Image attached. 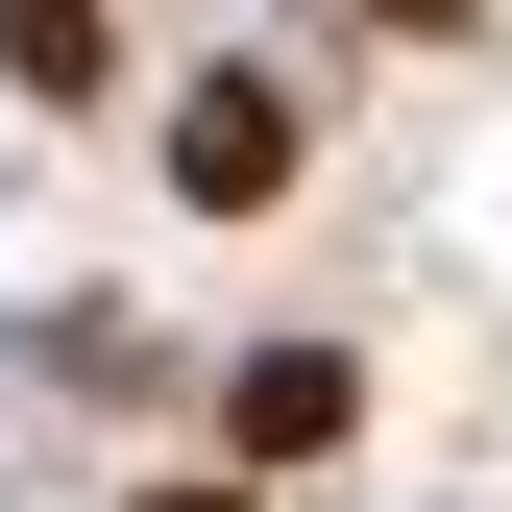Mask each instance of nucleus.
<instances>
[{"label": "nucleus", "instance_id": "obj_1", "mask_svg": "<svg viewBox=\"0 0 512 512\" xmlns=\"http://www.w3.org/2000/svg\"><path fill=\"white\" fill-rule=\"evenodd\" d=\"M171 196H196V220H269V196H293V98H269V74H220L196 122H171Z\"/></svg>", "mask_w": 512, "mask_h": 512}, {"label": "nucleus", "instance_id": "obj_2", "mask_svg": "<svg viewBox=\"0 0 512 512\" xmlns=\"http://www.w3.org/2000/svg\"><path fill=\"white\" fill-rule=\"evenodd\" d=\"M366 391H342V366H317V342H269V366H244V464H317V439H342Z\"/></svg>", "mask_w": 512, "mask_h": 512}]
</instances>
